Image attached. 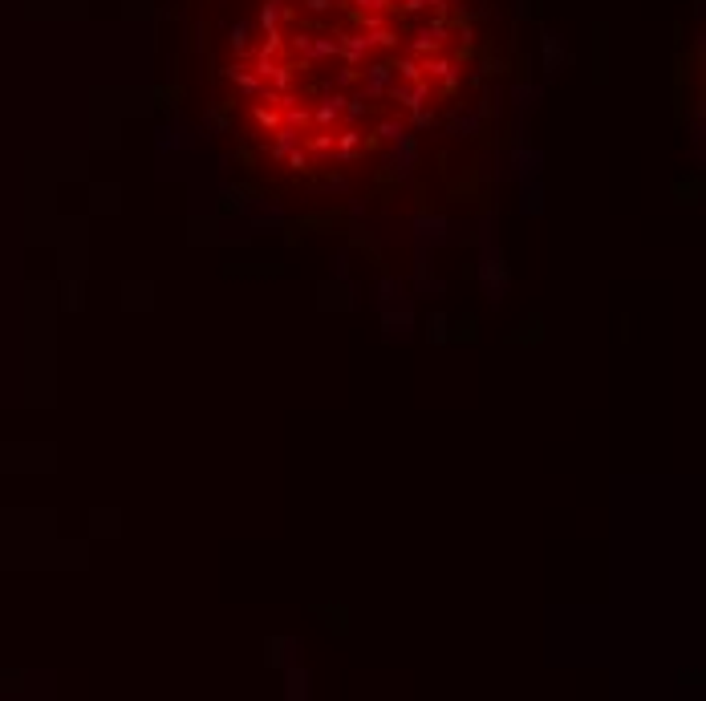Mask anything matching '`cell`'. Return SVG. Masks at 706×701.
<instances>
[{"label":"cell","instance_id":"cell-1","mask_svg":"<svg viewBox=\"0 0 706 701\" xmlns=\"http://www.w3.org/2000/svg\"><path fill=\"white\" fill-rule=\"evenodd\" d=\"M479 284H483V296L492 300L495 309L504 304V296H508V284H511V272H508V264H504V255L495 252H483V260H479Z\"/></svg>","mask_w":706,"mask_h":701},{"label":"cell","instance_id":"cell-2","mask_svg":"<svg viewBox=\"0 0 706 701\" xmlns=\"http://www.w3.org/2000/svg\"><path fill=\"white\" fill-rule=\"evenodd\" d=\"M394 61H369L366 70H362V98L374 101L381 94H390V85H394Z\"/></svg>","mask_w":706,"mask_h":701},{"label":"cell","instance_id":"cell-3","mask_svg":"<svg viewBox=\"0 0 706 701\" xmlns=\"http://www.w3.org/2000/svg\"><path fill=\"white\" fill-rule=\"evenodd\" d=\"M386 167H390V175L394 179H410L414 175V167H418V142L410 138H402V142H394L390 146V155H386Z\"/></svg>","mask_w":706,"mask_h":701},{"label":"cell","instance_id":"cell-4","mask_svg":"<svg viewBox=\"0 0 706 701\" xmlns=\"http://www.w3.org/2000/svg\"><path fill=\"white\" fill-rule=\"evenodd\" d=\"M381 324H386V333H390V337H410V329H414V300H410V296H402L398 304L381 309Z\"/></svg>","mask_w":706,"mask_h":701},{"label":"cell","instance_id":"cell-5","mask_svg":"<svg viewBox=\"0 0 706 701\" xmlns=\"http://www.w3.org/2000/svg\"><path fill=\"white\" fill-rule=\"evenodd\" d=\"M390 98H394L402 110H418V106H426V98H430V82H423V77H414V82H394L390 85Z\"/></svg>","mask_w":706,"mask_h":701},{"label":"cell","instance_id":"cell-6","mask_svg":"<svg viewBox=\"0 0 706 701\" xmlns=\"http://www.w3.org/2000/svg\"><path fill=\"white\" fill-rule=\"evenodd\" d=\"M540 57H544V73H548V77H556V73L572 61L565 41H560V33H544V37H540Z\"/></svg>","mask_w":706,"mask_h":701},{"label":"cell","instance_id":"cell-7","mask_svg":"<svg viewBox=\"0 0 706 701\" xmlns=\"http://www.w3.org/2000/svg\"><path fill=\"white\" fill-rule=\"evenodd\" d=\"M508 162H511V175L516 179H540V167H544V155L540 150H528V146H516L508 155Z\"/></svg>","mask_w":706,"mask_h":701},{"label":"cell","instance_id":"cell-8","mask_svg":"<svg viewBox=\"0 0 706 701\" xmlns=\"http://www.w3.org/2000/svg\"><path fill=\"white\" fill-rule=\"evenodd\" d=\"M369 49H374L369 33H345V37L337 41V53L345 57V65H353V70H357V65H366V53H369Z\"/></svg>","mask_w":706,"mask_h":701},{"label":"cell","instance_id":"cell-9","mask_svg":"<svg viewBox=\"0 0 706 701\" xmlns=\"http://www.w3.org/2000/svg\"><path fill=\"white\" fill-rule=\"evenodd\" d=\"M341 110H345V94H325L321 106L313 110V126L317 130H333L337 126V118H341Z\"/></svg>","mask_w":706,"mask_h":701},{"label":"cell","instance_id":"cell-10","mask_svg":"<svg viewBox=\"0 0 706 701\" xmlns=\"http://www.w3.org/2000/svg\"><path fill=\"white\" fill-rule=\"evenodd\" d=\"M402 296H406V292H402V280H398V276H381V280L374 284V309H378V312L390 309V304H398Z\"/></svg>","mask_w":706,"mask_h":701},{"label":"cell","instance_id":"cell-11","mask_svg":"<svg viewBox=\"0 0 706 701\" xmlns=\"http://www.w3.org/2000/svg\"><path fill=\"white\" fill-rule=\"evenodd\" d=\"M297 648H300L297 636L268 641V665H276V669H288V665H297Z\"/></svg>","mask_w":706,"mask_h":701},{"label":"cell","instance_id":"cell-12","mask_svg":"<svg viewBox=\"0 0 706 701\" xmlns=\"http://www.w3.org/2000/svg\"><path fill=\"white\" fill-rule=\"evenodd\" d=\"M520 211L523 215H540L544 211V187H540V179L520 182Z\"/></svg>","mask_w":706,"mask_h":701},{"label":"cell","instance_id":"cell-13","mask_svg":"<svg viewBox=\"0 0 706 701\" xmlns=\"http://www.w3.org/2000/svg\"><path fill=\"white\" fill-rule=\"evenodd\" d=\"M479 126H483V114L479 110H467V114L455 110V118H451V126H447V130H451L455 138H471Z\"/></svg>","mask_w":706,"mask_h":701},{"label":"cell","instance_id":"cell-14","mask_svg":"<svg viewBox=\"0 0 706 701\" xmlns=\"http://www.w3.org/2000/svg\"><path fill=\"white\" fill-rule=\"evenodd\" d=\"M284 681H288V689H284V697L288 701L309 697V673H305L300 665H288V669H284Z\"/></svg>","mask_w":706,"mask_h":701},{"label":"cell","instance_id":"cell-15","mask_svg":"<svg viewBox=\"0 0 706 701\" xmlns=\"http://www.w3.org/2000/svg\"><path fill=\"white\" fill-rule=\"evenodd\" d=\"M414 227H418V243H426V239H442L451 223H447L442 215H418V219H414Z\"/></svg>","mask_w":706,"mask_h":701},{"label":"cell","instance_id":"cell-16","mask_svg":"<svg viewBox=\"0 0 706 701\" xmlns=\"http://www.w3.org/2000/svg\"><path fill=\"white\" fill-rule=\"evenodd\" d=\"M540 98H544V89H540V85H528V82H520L516 89H511V101H516V110H520V118H523L528 110H532V106H536Z\"/></svg>","mask_w":706,"mask_h":701},{"label":"cell","instance_id":"cell-17","mask_svg":"<svg viewBox=\"0 0 706 701\" xmlns=\"http://www.w3.org/2000/svg\"><path fill=\"white\" fill-rule=\"evenodd\" d=\"M297 146H300L297 130H293V126H276V142H272V158H276V162H284V155H288V150H297Z\"/></svg>","mask_w":706,"mask_h":701},{"label":"cell","instance_id":"cell-18","mask_svg":"<svg viewBox=\"0 0 706 701\" xmlns=\"http://www.w3.org/2000/svg\"><path fill=\"white\" fill-rule=\"evenodd\" d=\"M406 134H410V130H406V122H402V118H381L378 130H374V138L390 142V146H394V142H402Z\"/></svg>","mask_w":706,"mask_h":701},{"label":"cell","instance_id":"cell-19","mask_svg":"<svg viewBox=\"0 0 706 701\" xmlns=\"http://www.w3.org/2000/svg\"><path fill=\"white\" fill-rule=\"evenodd\" d=\"M281 16H293L288 13V4H284V0H268V4L260 9V25H264V33H272V28L281 25Z\"/></svg>","mask_w":706,"mask_h":701},{"label":"cell","instance_id":"cell-20","mask_svg":"<svg viewBox=\"0 0 706 701\" xmlns=\"http://www.w3.org/2000/svg\"><path fill=\"white\" fill-rule=\"evenodd\" d=\"M329 57H337V37H329V33L313 37V45H309V61H329Z\"/></svg>","mask_w":706,"mask_h":701},{"label":"cell","instance_id":"cell-21","mask_svg":"<svg viewBox=\"0 0 706 701\" xmlns=\"http://www.w3.org/2000/svg\"><path fill=\"white\" fill-rule=\"evenodd\" d=\"M305 150L309 155H333V130H313L309 138H305Z\"/></svg>","mask_w":706,"mask_h":701},{"label":"cell","instance_id":"cell-22","mask_svg":"<svg viewBox=\"0 0 706 701\" xmlns=\"http://www.w3.org/2000/svg\"><path fill=\"white\" fill-rule=\"evenodd\" d=\"M394 77L398 82H414V77H423V61L410 53V57H398L394 61Z\"/></svg>","mask_w":706,"mask_h":701},{"label":"cell","instance_id":"cell-23","mask_svg":"<svg viewBox=\"0 0 706 701\" xmlns=\"http://www.w3.org/2000/svg\"><path fill=\"white\" fill-rule=\"evenodd\" d=\"M423 70L430 73V77H442V73H451L455 65H451V57H438V53H430V57H423Z\"/></svg>","mask_w":706,"mask_h":701},{"label":"cell","instance_id":"cell-24","mask_svg":"<svg viewBox=\"0 0 706 701\" xmlns=\"http://www.w3.org/2000/svg\"><path fill=\"white\" fill-rule=\"evenodd\" d=\"M227 130V114L224 110H207L203 114V134H224Z\"/></svg>","mask_w":706,"mask_h":701},{"label":"cell","instance_id":"cell-25","mask_svg":"<svg viewBox=\"0 0 706 701\" xmlns=\"http://www.w3.org/2000/svg\"><path fill=\"white\" fill-rule=\"evenodd\" d=\"M155 142H158V150H179V146H183V138H179V130L175 126H163Z\"/></svg>","mask_w":706,"mask_h":701},{"label":"cell","instance_id":"cell-26","mask_svg":"<svg viewBox=\"0 0 706 701\" xmlns=\"http://www.w3.org/2000/svg\"><path fill=\"white\" fill-rule=\"evenodd\" d=\"M329 276H333V280H349V252H337V255H333V264H329Z\"/></svg>","mask_w":706,"mask_h":701},{"label":"cell","instance_id":"cell-27","mask_svg":"<svg viewBox=\"0 0 706 701\" xmlns=\"http://www.w3.org/2000/svg\"><path fill=\"white\" fill-rule=\"evenodd\" d=\"M447 316L442 312H430V321H426V333H430V341H447Z\"/></svg>","mask_w":706,"mask_h":701},{"label":"cell","instance_id":"cell-28","mask_svg":"<svg viewBox=\"0 0 706 701\" xmlns=\"http://www.w3.org/2000/svg\"><path fill=\"white\" fill-rule=\"evenodd\" d=\"M284 162H288L293 170H309L313 167V155L305 150V146H297V150H288V155H284Z\"/></svg>","mask_w":706,"mask_h":701},{"label":"cell","instance_id":"cell-29","mask_svg":"<svg viewBox=\"0 0 706 701\" xmlns=\"http://www.w3.org/2000/svg\"><path fill=\"white\" fill-rule=\"evenodd\" d=\"M232 49H236V53H248V25H244V21L232 25Z\"/></svg>","mask_w":706,"mask_h":701},{"label":"cell","instance_id":"cell-30","mask_svg":"<svg viewBox=\"0 0 706 701\" xmlns=\"http://www.w3.org/2000/svg\"><path fill=\"white\" fill-rule=\"evenodd\" d=\"M414 118H410V126L414 130H430L435 126V110H426V106H418V110H410Z\"/></svg>","mask_w":706,"mask_h":701},{"label":"cell","instance_id":"cell-31","mask_svg":"<svg viewBox=\"0 0 706 701\" xmlns=\"http://www.w3.org/2000/svg\"><path fill=\"white\" fill-rule=\"evenodd\" d=\"M256 126H281V114H276V110H272V106H268V110H264V106H260V110H256Z\"/></svg>","mask_w":706,"mask_h":701},{"label":"cell","instance_id":"cell-32","mask_svg":"<svg viewBox=\"0 0 706 701\" xmlns=\"http://www.w3.org/2000/svg\"><path fill=\"white\" fill-rule=\"evenodd\" d=\"M284 126L305 130V126H309V110H288V114H284Z\"/></svg>","mask_w":706,"mask_h":701},{"label":"cell","instance_id":"cell-33","mask_svg":"<svg viewBox=\"0 0 706 701\" xmlns=\"http://www.w3.org/2000/svg\"><path fill=\"white\" fill-rule=\"evenodd\" d=\"M305 9H309V13H329L333 0H305Z\"/></svg>","mask_w":706,"mask_h":701},{"label":"cell","instance_id":"cell-34","mask_svg":"<svg viewBox=\"0 0 706 701\" xmlns=\"http://www.w3.org/2000/svg\"><path fill=\"white\" fill-rule=\"evenodd\" d=\"M309 45H313L309 33H297V37H293V49H300V53H309Z\"/></svg>","mask_w":706,"mask_h":701},{"label":"cell","instance_id":"cell-35","mask_svg":"<svg viewBox=\"0 0 706 701\" xmlns=\"http://www.w3.org/2000/svg\"><path fill=\"white\" fill-rule=\"evenodd\" d=\"M528 13H532V0H516V21H523Z\"/></svg>","mask_w":706,"mask_h":701},{"label":"cell","instance_id":"cell-36","mask_svg":"<svg viewBox=\"0 0 706 701\" xmlns=\"http://www.w3.org/2000/svg\"><path fill=\"white\" fill-rule=\"evenodd\" d=\"M353 4H362V9H381L386 0H353Z\"/></svg>","mask_w":706,"mask_h":701}]
</instances>
